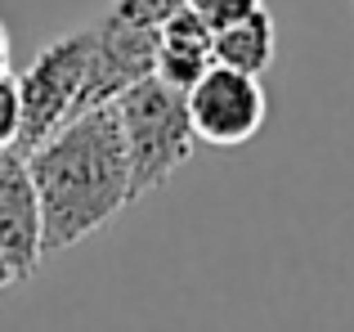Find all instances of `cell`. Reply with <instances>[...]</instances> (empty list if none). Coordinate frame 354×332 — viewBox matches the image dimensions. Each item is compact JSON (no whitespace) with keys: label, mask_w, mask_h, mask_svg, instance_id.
Returning a JSON list of instances; mask_svg holds the SVG:
<instances>
[{"label":"cell","mask_w":354,"mask_h":332,"mask_svg":"<svg viewBox=\"0 0 354 332\" xmlns=\"http://www.w3.org/2000/svg\"><path fill=\"white\" fill-rule=\"evenodd\" d=\"M184 5L193 9V14L202 18V23L216 32V27H225V23H234V18H247L251 9H260L265 0H184Z\"/></svg>","instance_id":"9"},{"label":"cell","mask_w":354,"mask_h":332,"mask_svg":"<svg viewBox=\"0 0 354 332\" xmlns=\"http://www.w3.org/2000/svg\"><path fill=\"white\" fill-rule=\"evenodd\" d=\"M0 72H9V41H5V27H0Z\"/></svg>","instance_id":"12"},{"label":"cell","mask_w":354,"mask_h":332,"mask_svg":"<svg viewBox=\"0 0 354 332\" xmlns=\"http://www.w3.org/2000/svg\"><path fill=\"white\" fill-rule=\"evenodd\" d=\"M211 54H216V63H225V68L260 77V72L274 63V54H278V23H274V14L260 5V9H251L247 18H234V23L216 27V32H211Z\"/></svg>","instance_id":"7"},{"label":"cell","mask_w":354,"mask_h":332,"mask_svg":"<svg viewBox=\"0 0 354 332\" xmlns=\"http://www.w3.org/2000/svg\"><path fill=\"white\" fill-rule=\"evenodd\" d=\"M14 270H9V261H5V252H0V292H5V288H14Z\"/></svg>","instance_id":"11"},{"label":"cell","mask_w":354,"mask_h":332,"mask_svg":"<svg viewBox=\"0 0 354 332\" xmlns=\"http://www.w3.org/2000/svg\"><path fill=\"white\" fill-rule=\"evenodd\" d=\"M113 108L130 158V202H139L175 180V171L198 149V135L189 126L184 90L166 86L162 77L135 81L113 99Z\"/></svg>","instance_id":"3"},{"label":"cell","mask_w":354,"mask_h":332,"mask_svg":"<svg viewBox=\"0 0 354 332\" xmlns=\"http://www.w3.org/2000/svg\"><path fill=\"white\" fill-rule=\"evenodd\" d=\"M14 86H18V113H23L18 144H14L18 153L36 149L59 126H68L72 117L90 113V108H104L121 95L113 68L104 59V45H99L95 18L54 36L32 59V68H23L14 77Z\"/></svg>","instance_id":"2"},{"label":"cell","mask_w":354,"mask_h":332,"mask_svg":"<svg viewBox=\"0 0 354 332\" xmlns=\"http://www.w3.org/2000/svg\"><path fill=\"white\" fill-rule=\"evenodd\" d=\"M180 9H184V0H113L108 14L130 27H144V32H162V23L171 14H180Z\"/></svg>","instance_id":"8"},{"label":"cell","mask_w":354,"mask_h":332,"mask_svg":"<svg viewBox=\"0 0 354 332\" xmlns=\"http://www.w3.org/2000/svg\"><path fill=\"white\" fill-rule=\"evenodd\" d=\"M350 5H354V0H350Z\"/></svg>","instance_id":"13"},{"label":"cell","mask_w":354,"mask_h":332,"mask_svg":"<svg viewBox=\"0 0 354 332\" xmlns=\"http://www.w3.org/2000/svg\"><path fill=\"white\" fill-rule=\"evenodd\" d=\"M184 104H189V126L198 135V144H216V149H238V144L256 140L269 117L260 77L234 72L225 63H211L184 90Z\"/></svg>","instance_id":"4"},{"label":"cell","mask_w":354,"mask_h":332,"mask_svg":"<svg viewBox=\"0 0 354 332\" xmlns=\"http://www.w3.org/2000/svg\"><path fill=\"white\" fill-rule=\"evenodd\" d=\"M23 158L41 207L45 256L86 243L130 207V158L113 104L72 117Z\"/></svg>","instance_id":"1"},{"label":"cell","mask_w":354,"mask_h":332,"mask_svg":"<svg viewBox=\"0 0 354 332\" xmlns=\"http://www.w3.org/2000/svg\"><path fill=\"white\" fill-rule=\"evenodd\" d=\"M211 63H216V54H211V27L184 5L180 14H171L162 23V32H157L153 77H162L166 86H175V90H189Z\"/></svg>","instance_id":"6"},{"label":"cell","mask_w":354,"mask_h":332,"mask_svg":"<svg viewBox=\"0 0 354 332\" xmlns=\"http://www.w3.org/2000/svg\"><path fill=\"white\" fill-rule=\"evenodd\" d=\"M18 122H23V113H18V86L9 72H0V149L18 144Z\"/></svg>","instance_id":"10"},{"label":"cell","mask_w":354,"mask_h":332,"mask_svg":"<svg viewBox=\"0 0 354 332\" xmlns=\"http://www.w3.org/2000/svg\"><path fill=\"white\" fill-rule=\"evenodd\" d=\"M0 252H5L14 279H32L45 261L41 247V207H36L27 158L9 144L0 149Z\"/></svg>","instance_id":"5"}]
</instances>
